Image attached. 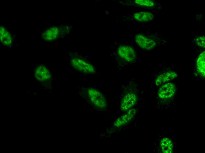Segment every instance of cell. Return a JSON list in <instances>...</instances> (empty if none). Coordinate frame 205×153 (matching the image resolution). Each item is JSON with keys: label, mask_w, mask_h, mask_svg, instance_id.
<instances>
[{"label": "cell", "mask_w": 205, "mask_h": 153, "mask_svg": "<svg viewBox=\"0 0 205 153\" xmlns=\"http://www.w3.org/2000/svg\"><path fill=\"white\" fill-rule=\"evenodd\" d=\"M205 51L199 55L197 61L196 67L197 71L202 76L204 77L205 71Z\"/></svg>", "instance_id": "cell-14"}, {"label": "cell", "mask_w": 205, "mask_h": 153, "mask_svg": "<svg viewBox=\"0 0 205 153\" xmlns=\"http://www.w3.org/2000/svg\"><path fill=\"white\" fill-rule=\"evenodd\" d=\"M70 64L75 69L84 74H92L95 72V69L91 64L78 58H72Z\"/></svg>", "instance_id": "cell-6"}, {"label": "cell", "mask_w": 205, "mask_h": 153, "mask_svg": "<svg viewBox=\"0 0 205 153\" xmlns=\"http://www.w3.org/2000/svg\"><path fill=\"white\" fill-rule=\"evenodd\" d=\"M161 146L163 152L171 153L173 149L172 142L168 138H165L161 141Z\"/></svg>", "instance_id": "cell-15"}, {"label": "cell", "mask_w": 205, "mask_h": 153, "mask_svg": "<svg viewBox=\"0 0 205 153\" xmlns=\"http://www.w3.org/2000/svg\"><path fill=\"white\" fill-rule=\"evenodd\" d=\"M120 18L126 21L146 22L153 20L155 18V15L151 11H141L123 14Z\"/></svg>", "instance_id": "cell-3"}, {"label": "cell", "mask_w": 205, "mask_h": 153, "mask_svg": "<svg viewBox=\"0 0 205 153\" xmlns=\"http://www.w3.org/2000/svg\"><path fill=\"white\" fill-rule=\"evenodd\" d=\"M113 53L115 62L119 68H123L128 65L133 64L137 59L134 48L127 43L115 42Z\"/></svg>", "instance_id": "cell-1"}, {"label": "cell", "mask_w": 205, "mask_h": 153, "mask_svg": "<svg viewBox=\"0 0 205 153\" xmlns=\"http://www.w3.org/2000/svg\"><path fill=\"white\" fill-rule=\"evenodd\" d=\"M163 36L157 32L152 31H143L133 34V41L143 49L150 50L155 48Z\"/></svg>", "instance_id": "cell-2"}, {"label": "cell", "mask_w": 205, "mask_h": 153, "mask_svg": "<svg viewBox=\"0 0 205 153\" xmlns=\"http://www.w3.org/2000/svg\"><path fill=\"white\" fill-rule=\"evenodd\" d=\"M0 36L2 44L8 47L11 46L14 36L12 31L7 25L4 24L0 26Z\"/></svg>", "instance_id": "cell-9"}, {"label": "cell", "mask_w": 205, "mask_h": 153, "mask_svg": "<svg viewBox=\"0 0 205 153\" xmlns=\"http://www.w3.org/2000/svg\"><path fill=\"white\" fill-rule=\"evenodd\" d=\"M35 78L38 81L42 82L50 80L52 78L51 74L48 68L44 64L37 66L34 71Z\"/></svg>", "instance_id": "cell-8"}, {"label": "cell", "mask_w": 205, "mask_h": 153, "mask_svg": "<svg viewBox=\"0 0 205 153\" xmlns=\"http://www.w3.org/2000/svg\"><path fill=\"white\" fill-rule=\"evenodd\" d=\"M177 76V74L174 72L169 71L166 72L159 75L156 78V84L157 86L162 84L174 79Z\"/></svg>", "instance_id": "cell-13"}, {"label": "cell", "mask_w": 205, "mask_h": 153, "mask_svg": "<svg viewBox=\"0 0 205 153\" xmlns=\"http://www.w3.org/2000/svg\"><path fill=\"white\" fill-rule=\"evenodd\" d=\"M137 97L133 92H129L126 94L122 98L120 107L121 110L126 111L130 109L136 103Z\"/></svg>", "instance_id": "cell-10"}, {"label": "cell", "mask_w": 205, "mask_h": 153, "mask_svg": "<svg viewBox=\"0 0 205 153\" xmlns=\"http://www.w3.org/2000/svg\"><path fill=\"white\" fill-rule=\"evenodd\" d=\"M65 27L52 26L47 27L43 30L42 33V38L47 41H52L59 37L61 35L64 34Z\"/></svg>", "instance_id": "cell-7"}, {"label": "cell", "mask_w": 205, "mask_h": 153, "mask_svg": "<svg viewBox=\"0 0 205 153\" xmlns=\"http://www.w3.org/2000/svg\"><path fill=\"white\" fill-rule=\"evenodd\" d=\"M135 109H131L128 110L127 112L118 118L114 123L116 127L121 126L130 121L134 117L135 113Z\"/></svg>", "instance_id": "cell-12"}, {"label": "cell", "mask_w": 205, "mask_h": 153, "mask_svg": "<svg viewBox=\"0 0 205 153\" xmlns=\"http://www.w3.org/2000/svg\"><path fill=\"white\" fill-rule=\"evenodd\" d=\"M117 2L126 6L139 8L157 9L159 6L158 3L152 0H125L118 1Z\"/></svg>", "instance_id": "cell-5"}, {"label": "cell", "mask_w": 205, "mask_h": 153, "mask_svg": "<svg viewBox=\"0 0 205 153\" xmlns=\"http://www.w3.org/2000/svg\"><path fill=\"white\" fill-rule=\"evenodd\" d=\"M175 92V85L172 83H168L160 88L158 92V96L162 99H168L173 96Z\"/></svg>", "instance_id": "cell-11"}, {"label": "cell", "mask_w": 205, "mask_h": 153, "mask_svg": "<svg viewBox=\"0 0 205 153\" xmlns=\"http://www.w3.org/2000/svg\"><path fill=\"white\" fill-rule=\"evenodd\" d=\"M197 44L201 47L205 48V37L201 36L196 40Z\"/></svg>", "instance_id": "cell-16"}, {"label": "cell", "mask_w": 205, "mask_h": 153, "mask_svg": "<svg viewBox=\"0 0 205 153\" xmlns=\"http://www.w3.org/2000/svg\"><path fill=\"white\" fill-rule=\"evenodd\" d=\"M87 93L90 101L95 107L100 109L107 107L106 99L103 94L98 90L89 88L87 90Z\"/></svg>", "instance_id": "cell-4"}]
</instances>
